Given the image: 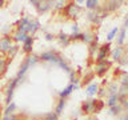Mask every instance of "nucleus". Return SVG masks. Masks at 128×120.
I'll return each instance as SVG.
<instances>
[{"instance_id": "nucleus-1", "label": "nucleus", "mask_w": 128, "mask_h": 120, "mask_svg": "<svg viewBox=\"0 0 128 120\" xmlns=\"http://www.w3.org/2000/svg\"><path fill=\"white\" fill-rule=\"evenodd\" d=\"M39 30V23L38 22H32L28 18H23L18 23V31L23 32V34H35Z\"/></svg>"}, {"instance_id": "nucleus-2", "label": "nucleus", "mask_w": 128, "mask_h": 120, "mask_svg": "<svg viewBox=\"0 0 128 120\" xmlns=\"http://www.w3.org/2000/svg\"><path fill=\"white\" fill-rule=\"evenodd\" d=\"M39 60L38 56H35V55H28L26 59L23 60V63H22V66H20V70L18 72V76L16 78H19V79H23V76L26 75V72L30 70V67H32L34 64L36 63Z\"/></svg>"}, {"instance_id": "nucleus-3", "label": "nucleus", "mask_w": 128, "mask_h": 120, "mask_svg": "<svg viewBox=\"0 0 128 120\" xmlns=\"http://www.w3.org/2000/svg\"><path fill=\"white\" fill-rule=\"evenodd\" d=\"M80 11H82V8L80 6H78L76 3L71 2L68 3L66 7H64V14H66L67 18H71V19H76L80 14Z\"/></svg>"}, {"instance_id": "nucleus-4", "label": "nucleus", "mask_w": 128, "mask_h": 120, "mask_svg": "<svg viewBox=\"0 0 128 120\" xmlns=\"http://www.w3.org/2000/svg\"><path fill=\"white\" fill-rule=\"evenodd\" d=\"M22 80H23V79H19V78H15V79L11 80L10 86H8V88H7V92H6V104H7V106H10V104L12 103L14 91H15V88L19 86V83L22 82Z\"/></svg>"}, {"instance_id": "nucleus-5", "label": "nucleus", "mask_w": 128, "mask_h": 120, "mask_svg": "<svg viewBox=\"0 0 128 120\" xmlns=\"http://www.w3.org/2000/svg\"><path fill=\"white\" fill-rule=\"evenodd\" d=\"M60 54H58L56 51H46V52H43L42 55L39 56V59L40 60H44V62H52V63H55L58 62V59L60 58Z\"/></svg>"}, {"instance_id": "nucleus-6", "label": "nucleus", "mask_w": 128, "mask_h": 120, "mask_svg": "<svg viewBox=\"0 0 128 120\" xmlns=\"http://www.w3.org/2000/svg\"><path fill=\"white\" fill-rule=\"evenodd\" d=\"M82 112L86 115H90V114H96V110H95V99H88L86 102H83L82 104Z\"/></svg>"}, {"instance_id": "nucleus-7", "label": "nucleus", "mask_w": 128, "mask_h": 120, "mask_svg": "<svg viewBox=\"0 0 128 120\" xmlns=\"http://www.w3.org/2000/svg\"><path fill=\"white\" fill-rule=\"evenodd\" d=\"M110 47H111V44H110V42H108V43L103 44V46L99 48L98 55H96V62L107 60V56H108V54H110Z\"/></svg>"}, {"instance_id": "nucleus-8", "label": "nucleus", "mask_w": 128, "mask_h": 120, "mask_svg": "<svg viewBox=\"0 0 128 120\" xmlns=\"http://www.w3.org/2000/svg\"><path fill=\"white\" fill-rule=\"evenodd\" d=\"M111 67V63L107 62V60H103V62H98V64H96L95 67V72L98 76H104L107 74L108 68Z\"/></svg>"}, {"instance_id": "nucleus-9", "label": "nucleus", "mask_w": 128, "mask_h": 120, "mask_svg": "<svg viewBox=\"0 0 128 120\" xmlns=\"http://www.w3.org/2000/svg\"><path fill=\"white\" fill-rule=\"evenodd\" d=\"M12 48V38L6 36V38L0 39V52L2 54H8Z\"/></svg>"}, {"instance_id": "nucleus-10", "label": "nucleus", "mask_w": 128, "mask_h": 120, "mask_svg": "<svg viewBox=\"0 0 128 120\" xmlns=\"http://www.w3.org/2000/svg\"><path fill=\"white\" fill-rule=\"evenodd\" d=\"M122 4H123V2H116V0H110V2H106V3H104L103 8L107 11V14H110V12H114V11H116V10H119Z\"/></svg>"}, {"instance_id": "nucleus-11", "label": "nucleus", "mask_w": 128, "mask_h": 120, "mask_svg": "<svg viewBox=\"0 0 128 120\" xmlns=\"http://www.w3.org/2000/svg\"><path fill=\"white\" fill-rule=\"evenodd\" d=\"M88 20L94 24H98L103 20V18H102V15L99 14V11L96 10V11H91L90 14H88Z\"/></svg>"}, {"instance_id": "nucleus-12", "label": "nucleus", "mask_w": 128, "mask_h": 120, "mask_svg": "<svg viewBox=\"0 0 128 120\" xmlns=\"http://www.w3.org/2000/svg\"><path fill=\"white\" fill-rule=\"evenodd\" d=\"M32 44H34V38L28 35L27 39H26V42L23 43V51L26 52V54L30 55L31 52H32Z\"/></svg>"}, {"instance_id": "nucleus-13", "label": "nucleus", "mask_w": 128, "mask_h": 120, "mask_svg": "<svg viewBox=\"0 0 128 120\" xmlns=\"http://www.w3.org/2000/svg\"><path fill=\"white\" fill-rule=\"evenodd\" d=\"M119 100H127L128 99V86H120L118 92Z\"/></svg>"}, {"instance_id": "nucleus-14", "label": "nucleus", "mask_w": 128, "mask_h": 120, "mask_svg": "<svg viewBox=\"0 0 128 120\" xmlns=\"http://www.w3.org/2000/svg\"><path fill=\"white\" fill-rule=\"evenodd\" d=\"M56 64H58V66H59L60 68H63V70L66 71V72H68V74H70V72L72 71V70H71V66H70V64H68V63L66 62V60H64V59L62 58V56H60V58L58 59Z\"/></svg>"}, {"instance_id": "nucleus-15", "label": "nucleus", "mask_w": 128, "mask_h": 120, "mask_svg": "<svg viewBox=\"0 0 128 120\" xmlns=\"http://www.w3.org/2000/svg\"><path fill=\"white\" fill-rule=\"evenodd\" d=\"M86 7L88 8V10H91V11H96L100 7V2H98V0H87Z\"/></svg>"}, {"instance_id": "nucleus-16", "label": "nucleus", "mask_w": 128, "mask_h": 120, "mask_svg": "<svg viewBox=\"0 0 128 120\" xmlns=\"http://www.w3.org/2000/svg\"><path fill=\"white\" fill-rule=\"evenodd\" d=\"M66 103H67V100L66 99H63V98H60V100H59V103H58V106H56V110H55V114L56 115H60L63 112V110H64V107H66Z\"/></svg>"}, {"instance_id": "nucleus-17", "label": "nucleus", "mask_w": 128, "mask_h": 120, "mask_svg": "<svg viewBox=\"0 0 128 120\" xmlns=\"http://www.w3.org/2000/svg\"><path fill=\"white\" fill-rule=\"evenodd\" d=\"M123 58V47H116L114 52H112V59L114 60H119L120 62V59Z\"/></svg>"}, {"instance_id": "nucleus-18", "label": "nucleus", "mask_w": 128, "mask_h": 120, "mask_svg": "<svg viewBox=\"0 0 128 120\" xmlns=\"http://www.w3.org/2000/svg\"><path fill=\"white\" fill-rule=\"evenodd\" d=\"M27 34H23V32H19V31H16V34L14 35V38H12V40H15V42H22V43H24L26 42V39H27Z\"/></svg>"}, {"instance_id": "nucleus-19", "label": "nucleus", "mask_w": 128, "mask_h": 120, "mask_svg": "<svg viewBox=\"0 0 128 120\" xmlns=\"http://www.w3.org/2000/svg\"><path fill=\"white\" fill-rule=\"evenodd\" d=\"M107 91H108V95H110V96L118 95V92H119L118 83H112V84H110V86H108V88H107Z\"/></svg>"}, {"instance_id": "nucleus-20", "label": "nucleus", "mask_w": 128, "mask_h": 120, "mask_svg": "<svg viewBox=\"0 0 128 120\" xmlns=\"http://www.w3.org/2000/svg\"><path fill=\"white\" fill-rule=\"evenodd\" d=\"M74 90H75V84H70V86H68V87L66 88V90H63V91L59 94V95H60V98L66 99L68 95H71V92L74 91Z\"/></svg>"}, {"instance_id": "nucleus-21", "label": "nucleus", "mask_w": 128, "mask_h": 120, "mask_svg": "<svg viewBox=\"0 0 128 120\" xmlns=\"http://www.w3.org/2000/svg\"><path fill=\"white\" fill-rule=\"evenodd\" d=\"M51 4H54L52 2H40L39 7H38V11L39 12H46L51 8Z\"/></svg>"}, {"instance_id": "nucleus-22", "label": "nucleus", "mask_w": 128, "mask_h": 120, "mask_svg": "<svg viewBox=\"0 0 128 120\" xmlns=\"http://www.w3.org/2000/svg\"><path fill=\"white\" fill-rule=\"evenodd\" d=\"M120 103V100H119V98H118V95H114V96H110L108 98V100H107V106L108 107H114V106H116V104H119Z\"/></svg>"}, {"instance_id": "nucleus-23", "label": "nucleus", "mask_w": 128, "mask_h": 120, "mask_svg": "<svg viewBox=\"0 0 128 120\" xmlns=\"http://www.w3.org/2000/svg\"><path fill=\"white\" fill-rule=\"evenodd\" d=\"M98 91H99L98 84H91V86H88V88H87V95L88 96H94L95 94H98Z\"/></svg>"}, {"instance_id": "nucleus-24", "label": "nucleus", "mask_w": 128, "mask_h": 120, "mask_svg": "<svg viewBox=\"0 0 128 120\" xmlns=\"http://www.w3.org/2000/svg\"><path fill=\"white\" fill-rule=\"evenodd\" d=\"M122 111H123V108H122V106H120V103H119V104H116V106H114V107L110 108V115L116 116V115H119Z\"/></svg>"}, {"instance_id": "nucleus-25", "label": "nucleus", "mask_w": 128, "mask_h": 120, "mask_svg": "<svg viewBox=\"0 0 128 120\" xmlns=\"http://www.w3.org/2000/svg\"><path fill=\"white\" fill-rule=\"evenodd\" d=\"M59 40L62 42V44H64V46H68V44L71 43V40H70V35H67V34H59Z\"/></svg>"}, {"instance_id": "nucleus-26", "label": "nucleus", "mask_w": 128, "mask_h": 120, "mask_svg": "<svg viewBox=\"0 0 128 120\" xmlns=\"http://www.w3.org/2000/svg\"><path fill=\"white\" fill-rule=\"evenodd\" d=\"M126 31H127V28H122V30H120V34H119V38H118L119 47H122V44L124 43V39H126Z\"/></svg>"}, {"instance_id": "nucleus-27", "label": "nucleus", "mask_w": 128, "mask_h": 120, "mask_svg": "<svg viewBox=\"0 0 128 120\" xmlns=\"http://www.w3.org/2000/svg\"><path fill=\"white\" fill-rule=\"evenodd\" d=\"M7 68H8V62L4 59H0V76L4 75V72L7 71Z\"/></svg>"}, {"instance_id": "nucleus-28", "label": "nucleus", "mask_w": 128, "mask_h": 120, "mask_svg": "<svg viewBox=\"0 0 128 120\" xmlns=\"http://www.w3.org/2000/svg\"><path fill=\"white\" fill-rule=\"evenodd\" d=\"M15 110H16V104H15V103H11L10 106L6 108V111H4V115H6V116H11L12 112H14Z\"/></svg>"}, {"instance_id": "nucleus-29", "label": "nucleus", "mask_w": 128, "mask_h": 120, "mask_svg": "<svg viewBox=\"0 0 128 120\" xmlns=\"http://www.w3.org/2000/svg\"><path fill=\"white\" fill-rule=\"evenodd\" d=\"M43 120H59V116L55 114V112H48V114L44 115Z\"/></svg>"}, {"instance_id": "nucleus-30", "label": "nucleus", "mask_w": 128, "mask_h": 120, "mask_svg": "<svg viewBox=\"0 0 128 120\" xmlns=\"http://www.w3.org/2000/svg\"><path fill=\"white\" fill-rule=\"evenodd\" d=\"M103 107H104V102H103V100H100V99L96 100V99H95V110H96V114L102 111Z\"/></svg>"}, {"instance_id": "nucleus-31", "label": "nucleus", "mask_w": 128, "mask_h": 120, "mask_svg": "<svg viewBox=\"0 0 128 120\" xmlns=\"http://www.w3.org/2000/svg\"><path fill=\"white\" fill-rule=\"evenodd\" d=\"M96 51H99V46H98V42H94L92 44H90V55L94 56Z\"/></svg>"}, {"instance_id": "nucleus-32", "label": "nucleus", "mask_w": 128, "mask_h": 120, "mask_svg": "<svg viewBox=\"0 0 128 120\" xmlns=\"http://www.w3.org/2000/svg\"><path fill=\"white\" fill-rule=\"evenodd\" d=\"M18 51H19V47L18 46H12V48L10 50V52H8V56H10L11 60H12V58H15V56H16Z\"/></svg>"}, {"instance_id": "nucleus-33", "label": "nucleus", "mask_w": 128, "mask_h": 120, "mask_svg": "<svg viewBox=\"0 0 128 120\" xmlns=\"http://www.w3.org/2000/svg\"><path fill=\"white\" fill-rule=\"evenodd\" d=\"M118 32H119V30H118V27H116V28H114V30H112V31L110 32V34H108V36H107L108 42H111V40H112V39L115 38V35L118 34Z\"/></svg>"}, {"instance_id": "nucleus-34", "label": "nucleus", "mask_w": 128, "mask_h": 120, "mask_svg": "<svg viewBox=\"0 0 128 120\" xmlns=\"http://www.w3.org/2000/svg\"><path fill=\"white\" fill-rule=\"evenodd\" d=\"M120 84H122V86H128V74H124L122 78H120Z\"/></svg>"}, {"instance_id": "nucleus-35", "label": "nucleus", "mask_w": 128, "mask_h": 120, "mask_svg": "<svg viewBox=\"0 0 128 120\" xmlns=\"http://www.w3.org/2000/svg\"><path fill=\"white\" fill-rule=\"evenodd\" d=\"M94 78V74H88L87 76H84V80H83V83L84 84H90V82H91V79Z\"/></svg>"}, {"instance_id": "nucleus-36", "label": "nucleus", "mask_w": 128, "mask_h": 120, "mask_svg": "<svg viewBox=\"0 0 128 120\" xmlns=\"http://www.w3.org/2000/svg\"><path fill=\"white\" fill-rule=\"evenodd\" d=\"M3 120H20V118H19V116H16V115L12 114L11 116H4Z\"/></svg>"}, {"instance_id": "nucleus-37", "label": "nucleus", "mask_w": 128, "mask_h": 120, "mask_svg": "<svg viewBox=\"0 0 128 120\" xmlns=\"http://www.w3.org/2000/svg\"><path fill=\"white\" fill-rule=\"evenodd\" d=\"M64 2H58V3H54V7L55 8H64Z\"/></svg>"}, {"instance_id": "nucleus-38", "label": "nucleus", "mask_w": 128, "mask_h": 120, "mask_svg": "<svg viewBox=\"0 0 128 120\" xmlns=\"http://www.w3.org/2000/svg\"><path fill=\"white\" fill-rule=\"evenodd\" d=\"M72 32H74V34H79V26L78 24H75V26L72 27Z\"/></svg>"}, {"instance_id": "nucleus-39", "label": "nucleus", "mask_w": 128, "mask_h": 120, "mask_svg": "<svg viewBox=\"0 0 128 120\" xmlns=\"http://www.w3.org/2000/svg\"><path fill=\"white\" fill-rule=\"evenodd\" d=\"M31 4L38 8V7H39V4H40V2H39V0H31Z\"/></svg>"}, {"instance_id": "nucleus-40", "label": "nucleus", "mask_w": 128, "mask_h": 120, "mask_svg": "<svg viewBox=\"0 0 128 120\" xmlns=\"http://www.w3.org/2000/svg\"><path fill=\"white\" fill-rule=\"evenodd\" d=\"M104 91H106V90H104V88H100V90L98 91L99 96H104V95H106V92H104Z\"/></svg>"}, {"instance_id": "nucleus-41", "label": "nucleus", "mask_w": 128, "mask_h": 120, "mask_svg": "<svg viewBox=\"0 0 128 120\" xmlns=\"http://www.w3.org/2000/svg\"><path fill=\"white\" fill-rule=\"evenodd\" d=\"M120 120H128V114H124L122 118H120Z\"/></svg>"}, {"instance_id": "nucleus-42", "label": "nucleus", "mask_w": 128, "mask_h": 120, "mask_svg": "<svg viewBox=\"0 0 128 120\" xmlns=\"http://www.w3.org/2000/svg\"><path fill=\"white\" fill-rule=\"evenodd\" d=\"M46 39H47V40H52L54 38H52V35H51V34H47V35H46Z\"/></svg>"}, {"instance_id": "nucleus-43", "label": "nucleus", "mask_w": 128, "mask_h": 120, "mask_svg": "<svg viewBox=\"0 0 128 120\" xmlns=\"http://www.w3.org/2000/svg\"><path fill=\"white\" fill-rule=\"evenodd\" d=\"M124 28H128V16H127V20H126V23H124Z\"/></svg>"}, {"instance_id": "nucleus-44", "label": "nucleus", "mask_w": 128, "mask_h": 120, "mask_svg": "<svg viewBox=\"0 0 128 120\" xmlns=\"http://www.w3.org/2000/svg\"><path fill=\"white\" fill-rule=\"evenodd\" d=\"M4 6V2H3V0H0V7H3Z\"/></svg>"}, {"instance_id": "nucleus-45", "label": "nucleus", "mask_w": 128, "mask_h": 120, "mask_svg": "<svg viewBox=\"0 0 128 120\" xmlns=\"http://www.w3.org/2000/svg\"><path fill=\"white\" fill-rule=\"evenodd\" d=\"M87 120H98V119H96V118H88Z\"/></svg>"}]
</instances>
